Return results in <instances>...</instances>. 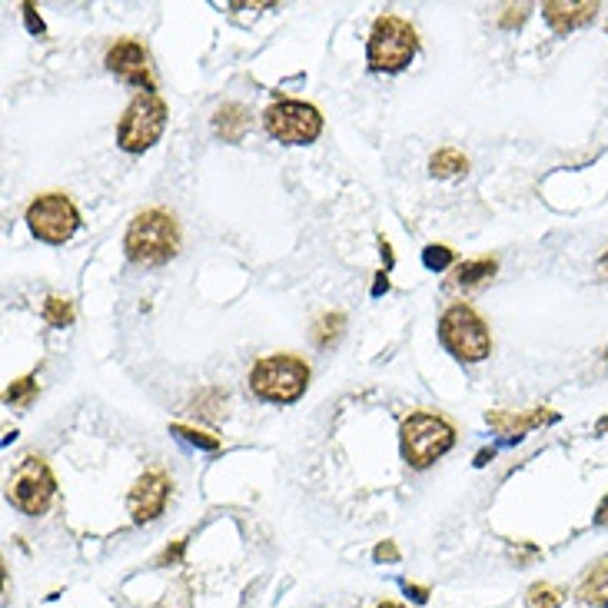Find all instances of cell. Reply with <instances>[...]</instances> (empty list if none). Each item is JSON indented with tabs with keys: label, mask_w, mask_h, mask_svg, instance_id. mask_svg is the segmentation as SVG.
I'll return each instance as SVG.
<instances>
[{
	"label": "cell",
	"mask_w": 608,
	"mask_h": 608,
	"mask_svg": "<svg viewBox=\"0 0 608 608\" xmlns=\"http://www.w3.org/2000/svg\"><path fill=\"white\" fill-rule=\"evenodd\" d=\"M34 396H37V379L34 375H24V379H14V383L8 386L4 403H11V406H31Z\"/></svg>",
	"instance_id": "obj_22"
},
{
	"label": "cell",
	"mask_w": 608,
	"mask_h": 608,
	"mask_svg": "<svg viewBox=\"0 0 608 608\" xmlns=\"http://www.w3.org/2000/svg\"><path fill=\"white\" fill-rule=\"evenodd\" d=\"M442 346L463 362H482L492 353V333L469 302H452L439 320Z\"/></svg>",
	"instance_id": "obj_4"
},
{
	"label": "cell",
	"mask_w": 608,
	"mask_h": 608,
	"mask_svg": "<svg viewBox=\"0 0 608 608\" xmlns=\"http://www.w3.org/2000/svg\"><path fill=\"white\" fill-rule=\"evenodd\" d=\"M562 601H565V588H559L552 582H536L525 592L528 608H562Z\"/></svg>",
	"instance_id": "obj_19"
},
{
	"label": "cell",
	"mask_w": 608,
	"mask_h": 608,
	"mask_svg": "<svg viewBox=\"0 0 608 608\" xmlns=\"http://www.w3.org/2000/svg\"><path fill=\"white\" fill-rule=\"evenodd\" d=\"M452 445H455V429L449 419L436 413H409L400 426V449L413 469H429Z\"/></svg>",
	"instance_id": "obj_3"
},
{
	"label": "cell",
	"mask_w": 608,
	"mask_h": 608,
	"mask_svg": "<svg viewBox=\"0 0 608 608\" xmlns=\"http://www.w3.org/2000/svg\"><path fill=\"white\" fill-rule=\"evenodd\" d=\"M21 11H24V21H27V27H31L34 34H44V21H40L37 8H34V4H24Z\"/></svg>",
	"instance_id": "obj_28"
},
{
	"label": "cell",
	"mask_w": 608,
	"mask_h": 608,
	"mask_svg": "<svg viewBox=\"0 0 608 608\" xmlns=\"http://www.w3.org/2000/svg\"><path fill=\"white\" fill-rule=\"evenodd\" d=\"M193 413H200L203 419H223L226 416V393L223 390H203L193 400Z\"/></svg>",
	"instance_id": "obj_21"
},
{
	"label": "cell",
	"mask_w": 608,
	"mask_h": 608,
	"mask_svg": "<svg viewBox=\"0 0 608 608\" xmlns=\"http://www.w3.org/2000/svg\"><path fill=\"white\" fill-rule=\"evenodd\" d=\"M601 273H605V279H608V250H605V257H601Z\"/></svg>",
	"instance_id": "obj_32"
},
{
	"label": "cell",
	"mask_w": 608,
	"mask_h": 608,
	"mask_svg": "<svg viewBox=\"0 0 608 608\" xmlns=\"http://www.w3.org/2000/svg\"><path fill=\"white\" fill-rule=\"evenodd\" d=\"M263 127L273 140L286 146H302V143H313L323 133V117L313 104L276 100L263 110Z\"/></svg>",
	"instance_id": "obj_9"
},
{
	"label": "cell",
	"mask_w": 608,
	"mask_h": 608,
	"mask_svg": "<svg viewBox=\"0 0 608 608\" xmlns=\"http://www.w3.org/2000/svg\"><path fill=\"white\" fill-rule=\"evenodd\" d=\"M167 104L160 94H136L117 123V143L127 154H146L164 136Z\"/></svg>",
	"instance_id": "obj_6"
},
{
	"label": "cell",
	"mask_w": 608,
	"mask_h": 608,
	"mask_svg": "<svg viewBox=\"0 0 608 608\" xmlns=\"http://www.w3.org/2000/svg\"><path fill=\"white\" fill-rule=\"evenodd\" d=\"M57 496L53 473L40 455H24L8 479V502L24 515H44Z\"/></svg>",
	"instance_id": "obj_7"
},
{
	"label": "cell",
	"mask_w": 608,
	"mask_h": 608,
	"mask_svg": "<svg viewBox=\"0 0 608 608\" xmlns=\"http://www.w3.org/2000/svg\"><path fill=\"white\" fill-rule=\"evenodd\" d=\"M525 17H528V8H525V4H509V8L502 11V17H499V27H502V31L522 27Z\"/></svg>",
	"instance_id": "obj_25"
},
{
	"label": "cell",
	"mask_w": 608,
	"mask_h": 608,
	"mask_svg": "<svg viewBox=\"0 0 608 608\" xmlns=\"http://www.w3.org/2000/svg\"><path fill=\"white\" fill-rule=\"evenodd\" d=\"M422 263H426V270L442 273V270L452 266V250H449V247H426V250H422Z\"/></svg>",
	"instance_id": "obj_24"
},
{
	"label": "cell",
	"mask_w": 608,
	"mask_h": 608,
	"mask_svg": "<svg viewBox=\"0 0 608 608\" xmlns=\"http://www.w3.org/2000/svg\"><path fill=\"white\" fill-rule=\"evenodd\" d=\"M107 70L117 73L123 84L140 87V94H157V78L154 67H150V53L140 40L133 37H120L117 44H110L107 57H104Z\"/></svg>",
	"instance_id": "obj_10"
},
{
	"label": "cell",
	"mask_w": 608,
	"mask_h": 608,
	"mask_svg": "<svg viewBox=\"0 0 608 608\" xmlns=\"http://www.w3.org/2000/svg\"><path fill=\"white\" fill-rule=\"evenodd\" d=\"M598 432H608V419H601V422H598Z\"/></svg>",
	"instance_id": "obj_33"
},
{
	"label": "cell",
	"mask_w": 608,
	"mask_h": 608,
	"mask_svg": "<svg viewBox=\"0 0 608 608\" xmlns=\"http://www.w3.org/2000/svg\"><path fill=\"white\" fill-rule=\"evenodd\" d=\"M343 333H346V317H343V313H323V317L313 323V343H317L320 349L336 346V343L343 339Z\"/></svg>",
	"instance_id": "obj_18"
},
{
	"label": "cell",
	"mask_w": 608,
	"mask_h": 608,
	"mask_svg": "<svg viewBox=\"0 0 608 608\" xmlns=\"http://www.w3.org/2000/svg\"><path fill=\"white\" fill-rule=\"evenodd\" d=\"M595 525H608V496L598 502V509H595Z\"/></svg>",
	"instance_id": "obj_29"
},
{
	"label": "cell",
	"mask_w": 608,
	"mask_h": 608,
	"mask_svg": "<svg viewBox=\"0 0 608 608\" xmlns=\"http://www.w3.org/2000/svg\"><path fill=\"white\" fill-rule=\"evenodd\" d=\"M499 270V263L492 257H479V260H463V263H455L452 266V283H460V286H479L486 279H492Z\"/></svg>",
	"instance_id": "obj_17"
},
{
	"label": "cell",
	"mask_w": 608,
	"mask_h": 608,
	"mask_svg": "<svg viewBox=\"0 0 608 608\" xmlns=\"http://www.w3.org/2000/svg\"><path fill=\"white\" fill-rule=\"evenodd\" d=\"M44 320H47L50 326H57V330L70 326V323H73V302L63 299V296H47V299H44Z\"/></svg>",
	"instance_id": "obj_20"
},
{
	"label": "cell",
	"mask_w": 608,
	"mask_h": 608,
	"mask_svg": "<svg viewBox=\"0 0 608 608\" xmlns=\"http://www.w3.org/2000/svg\"><path fill=\"white\" fill-rule=\"evenodd\" d=\"M579 601L595 605V608H608V562H598L588 569V575L579 585Z\"/></svg>",
	"instance_id": "obj_15"
},
{
	"label": "cell",
	"mask_w": 608,
	"mask_h": 608,
	"mask_svg": "<svg viewBox=\"0 0 608 608\" xmlns=\"http://www.w3.org/2000/svg\"><path fill=\"white\" fill-rule=\"evenodd\" d=\"M372 559H375V562H400V549H396L393 543H383V546H375Z\"/></svg>",
	"instance_id": "obj_27"
},
{
	"label": "cell",
	"mask_w": 608,
	"mask_h": 608,
	"mask_svg": "<svg viewBox=\"0 0 608 608\" xmlns=\"http://www.w3.org/2000/svg\"><path fill=\"white\" fill-rule=\"evenodd\" d=\"M170 492H174L170 473H164V469H146V473L133 482V489H130V496H127L130 518H133L136 525L160 518L164 509H167V502H170Z\"/></svg>",
	"instance_id": "obj_11"
},
{
	"label": "cell",
	"mask_w": 608,
	"mask_h": 608,
	"mask_svg": "<svg viewBox=\"0 0 608 608\" xmlns=\"http://www.w3.org/2000/svg\"><path fill=\"white\" fill-rule=\"evenodd\" d=\"M375 608H406V605H400V601H379Z\"/></svg>",
	"instance_id": "obj_31"
},
{
	"label": "cell",
	"mask_w": 608,
	"mask_h": 608,
	"mask_svg": "<svg viewBox=\"0 0 608 608\" xmlns=\"http://www.w3.org/2000/svg\"><path fill=\"white\" fill-rule=\"evenodd\" d=\"M123 253L136 266H164L180 253V226L167 210H143L130 219Z\"/></svg>",
	"instance_id": "obj_1"
},
{
	"label": "cell",
	"mask_w": 608,
	"mask_h": 608,
	"mask_svg": "<svg viewBox=\"0 0 608 608\" xmlns=\"http://www.w3.org/2000/svg\"><path fill=\"white\" fill-rule=\"evenodd\" d=\"M466 170H469V157L455 146H442L429 157V174L439 177V180H452V177H460Z\"/></svg>",
	"instance_id": "obj_16"
},
{
	"label": "cell",
	"mask_w": 608,
	"mask_h": 608,
	"mask_svg": "<svg viewBox=\"0 0 608 608\" xmlns=\"http://www.w3.org/2000/svg\"><path fill=\"white\" fill-rule=\"evenodd\" d=\"M605 366H608V349H605Z\"/></svg>",
	"instance_id": "obj_34"
},
{
	"label": "cell",
	"mask_w": 608,
	"mask_h": 608,
	"mask_svg": "<svg viewBox=\"0 0 608 608\" xmlns=\"http://www.w3.org/2000/svg\"><path fill=\"white\" fill-rule=\"evenodd\" d=\"M307 386H310V366L302 362L299 356H289V353L263 356L250 369V390L263 403L289 406L307 393Z\"/></svg>",
	"instance_id": "obj_2"
},
{
	"label": "cell",
	"mask_w": 608,
	"mask_h": 608,
	"mask_svg": "<svg viewBox=\"0 0 608 608\" xmlns=\"http://www.w3.org/2000/svg\"><path fill=\"white\" fill-rule=\"evenodd\" d=\"M489 426L499 432V436H505V439H522L528 429H536V426H546V422H556L559 419V413L556 409H546V406H539V409H532V413H512V409H492L489 416Z\"/></svg>",
	"instance_id": "obj_13"
},
{
	"label": "cell",
	"mask_w": 608,
	"mask_h": 608,
	"mask_svg": "<svg viewBox=\"0 0 608 608\" xmlns=\"http://www.w3.org/2000/svg\"><path fill=\"white\" fill-rule=\"evenodd\" d=\"M27 226L40 243L63 247L81 230V213L67 193H40L27 206Z\"/></svg>",
	"instance_id": "obj_8"
},
{
	"label": "cell",
	"mask_w": 608,
	"mask_h": 608,
	"mask_svg": "<svg viewBox=\"0 0 608 608\" xmlns=\"http://www.w3.org/2000/svg\"><path fill=\"white\" fill-rule=\"evenodd\" d=\"M595 11H598V4H592V0H549V4H543V17L552 27V34H559V37L572 34L575 27L592 24Z\"/></svg>",
	"instance_id": "obj_12"
},
{
	"label": "cell",
	"mask_w": 608,
	"mask_h": 608,
	"mask_svg": "<svg viewBox=\"0 0 608 608\" xmlns=\"http://www.w3.org/2000/svg\"><path fill=\"white\" fill-rule=\"evenodd\" d=\"M253 127V117L243 104L230 100V104H219L216 114H213V133L223 140V143H243V136L250 133Z\"/></svg>",
	"instance_id": "obj_14"
},
{
	"label": "cell",
	"mask_w": 608,
	"mask_h": 608,
	"mask_svg": "<svg viewBox=\"0 0 608 608\" xmlns=\"http://www.w3.org/2000/svg\"><path fill=\"white\" fill-rule=\"evenodd\" d=\"M170 432H174V436H183L187 442H193V445H200V449H210V452L219 449V439H216V436L200 432V429H193V426H174Z\"/></svg>",
	"instance_id": "obj_23"
},
{
	"label": "cell",
	"mask_w": 608,
	"mask_h": 608,
	"mask_svg": "<svg viewBox=\"0 0 608 608\" xmlns=\"http://www.w3.org/2000/svg\"><path fill=\"white\" fill-rule=\"evenodd\" d=\"M416 50H419L416 27L403 17L386 14L372 24L369 44H366V60L379 73H400L413 63Z\"/></svg>",
	"instance_id": "obj_5"
},
{
	"label": "cell",
	"mask_w": 608,
	"mask_h": 608,
	"mask_svg": "<svg viewBox=\"0 0 608 608\" xmlns=\"http://www.w3.org/2000/svg\"><path fill=\"white\" fill-rule=\"evenodd\" d=\"M183 552H187V539H177L174 546H167V549H164V556L157 559V565H160V569H167V565H177V562L183 559Z\"/></svg>",
	"instance_id": "obj_26"
},
{
	"label": "cell",
	"mask_w": 608,
	"mask_h": 608,
	"mask_svg": "<svg viewBox=\"0 0 608 608\" xmlns=\"http://www.w3.org/2000/svg\"><path fill=\"white\" fill-rule=\"evenodd\" d=\"M406 592H409L416 601H426V598H429V588H426V585H409V582H406Z\"/></svg>",
	"instance_id": "obj_30"
}]
</instances>
